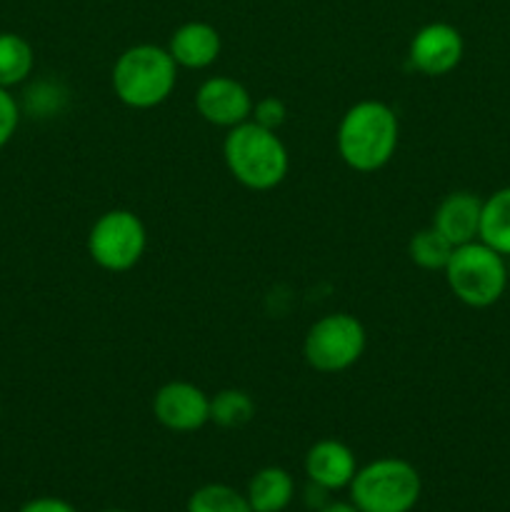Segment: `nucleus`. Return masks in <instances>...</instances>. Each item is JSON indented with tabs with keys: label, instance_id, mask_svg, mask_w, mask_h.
<instances>
[{
	"label": "nucleus",
	"instance_id": "obj_1",
	"mask_svg": "<svg viewBox=\"0 0 510 512\" xmlns=\"http://www.w3.org/2000/svg\"><path fill=\"white\" fill-rule=\"evenodd\" d=\"M398 115L383 100H360L340 118L338 153L355 173H375L393 160L398 150Z\"/></svg>",
	"mask_w": 510,
	"mask_h": 512
},
{
	"label": "nucleus",
	"instance_id": "obj_2",
	"mask_svg": "<svg viewBox=\"0 0 510 512\" xmlns=\"http://www.w3.org/2000/svg\"><path fill=\"white\" fill-rule=\"evenodd\" d=\"M223 160L243 188L258 193L278 188L290 168L288 148L278 133L255 120H245L228 130L223 140Z\"/></svg>",
	"mask_w": 510,
	"mask_h": 512
},
{
	"label": "nucleus",
	"instance_id": "obj_3",
	"mask_svg": "<svg viewBox=\"0 0 510 512\" xmlns=\"http://www.w3.org/2000/svg\"><path fill=\"white\" fill-rule=\"evenodd\" d=\"M115 98L133 110L163 105L178 83V65L168 48L153 43L130 45L118 55L110 73Z\"/></svg>",
	"mask_w": 510,
	"mask_h": 512
},
{
	"label": "nucleus",
	"instance_id": "obj_4",
	"mask_svg": "<svg viewBox=\"0 0 510 512\" xmlns=\"http://www.w3.org/2000/svg\"><path fill=\"white\" fill-rule=\"evenodd\" d=\"M350 503L360 512H410L423 493L415 465L403 458H378L350 480Z\"/></svg>",
	"mask_w": 510,
	"mask_h": 512
},
{
	"label": "nucleus",
	"instance_id": "obj_5",
	"mask_svg": "<svg viewBox=\"0 0 510 512\" xmlns=\"http://www.w3.org/2000/svg\"><path fill=\"white\" fill-rule=\"evenodd\" d=\"M443 273L450 293L470 308H490L508 288L505 258L480 240L458 245Z\"/></svg>",
	"mask_w": 510,
	"mask_h": 512
},
{
	"label": "nucleus",
	"instance_id": "obj_6",
	"mask_svg": "<svg viewBox=\"0 0 510 512\" xmlns=\"http://www.w3.org/2000/svg\"><path fill=\"white\" fill-rule=\"evenodd\" d=\"M368 335L355 315L330 313L310 325L303 340L305 363L318 373H343L365 353Z\"/></svg>",
	"mask_w": 510,
	"mask_h": 512
},
{
	"label": "nucleus",
	"instance_id": "obj_7",
	"mask_svg": "<svg viewBox=\"0 0 510 512\" xmlns=\"http://www.w3.org/2000/svg\"><path fill=\"white\" fill-rule=\"evenodd\" d=\"M148 230L133 210L115 208L100 215L88 233V255L108 273H128L143 260Z\"/></svg>",
	"mask_w": 510,
	"mask_h": 512
},
{
	"label": "nucleus",
	"instance_id": "obj_8",
	"mask_svg": "<svg viewBox=\"0 0 510 512\" xmlns=\"http://www.w3.org/2000/svg\"><path fill=\"white\" fill-rule=\"evenodd\" d=\"M153 415L165 430L195 433L210 423V398L188 380H170L155 390Z\"/></svg>",
	"mask_w": 510,
	"mask_h": 512
},
{
	"label": "nucleus",
	"instance_id": "obj_9",
	"mask_svg": "<svg viewBox=\"0 0 510 512\" xmlns=\"http://www.w3.org/2000/svg\"><path fill=\"white\" fill-rule=\"evenodd\" d=\"M465 53L463 35L450 23H428L413 35L408 60L418 73L428 78H443L453 73Z\"/></svg>",
	"mask_w": 510,
	"mask_h": 512
},
{
	"label": "nucleus",
	"instance_id": "obj_10",
	"mask_svg": "<svg viewBox=\"0 0 510 512\" xmlns=\"http://www.w3.org/2000/svg\"><path fill=\"white\" fill-rule=\"evenodd\" d=\"M195 108L200 118L218 128H235L253 115V95L243 83L228 75H213L203 80L195 93Z\"/></svg>",
	"mask_w": 510,
	"mask_h": 512
},
{
	"label": "nucleus",
	"instance_id": "obj_11",
	"mask_svg": "<svg viewBox=\"0 0 510 512\" xmlns=\"http://www.w3.org/2000/svg\"><path fill=\"white\" fill-rule=\"evenodd\" d=\"M358 473L355 453L340 440H318L305 455V475L313 485L323 490L348 488L350 480Z\"/></svg>",
	"mask_w": 510,
	"mask_h": 512
},
{
	"label": "nucleus",
	"instance_id": "obj_12",
	"mask_svg": "<svg viewBox=\"0 0 510 512\" xmlns=\"http://www.w3.org/2000/svg\"><path fill=\"white\" fill-rule=\"evenodd\" d=\"M480 213H483V200L468 190H458L440 200L433 215V228L458 248L478 240Z\"/></svg>",
	"mask_w": 510,
	"mask_h": 512
},
{
	"label": "nucleus",
	"instance_id": "obj_13",
	"mask_svg": "<svg viewBox=\"0 0 510 512\" xmlns=\"http://www.w3.org/2000/svg\"><path fill=\"white\" fill-rule=\"evenodd\" d=\"M220 48V33L210 23L203 20H190L180 28L173 30L168 40V53L173 55L178 68L188 70H205L218 60Z\"/></svg>",
	"mask_w": 510,
	"mask_h": 512
},
{
	"label": "nucleus",
	"instance_id": "obj_14",
	"mask_svg": "<svg viewBox=\"0 0 510 512\" xmlns=\"http://www.w3.org/2000/svg\"><path fill=\"white\" fill-rule=\"evenodd\" d=\"M293 495V478H290L288 470L275 468V465L258 470L250 478L248 490H245V498H248L253 512H283L293 503Z\"/></svg>",
	"mask_w": 510,
	"mask_h": 512
},
{
	"label": "nucleus",
	"instance_id": "obj_15",
	"mask_svg": "<svg viewBox=\"0 0 510 512\" xmlns=\"http://www.w3.org/2000/svg\"><path fill=\"white\" fill-rule=\"evenodd\" d=\"M478 240L503 258L510 255V185L495 190L488 200H483Z\"/></svg>",
	"mask_w": 510,
	"mask_h": 512
},
{
	"label": "nucleus",
	"instance_id": "obj_16",
	"mask_svg": "<svg viewBox=\"0 0 510 512\" xmlns=\"http://www.w3.org/2000/svg\"><path fill=\"white\" fill-rule=\"evenodd\" d=\"M33 45L18 33H0V88H15L33 73Z\"/></svg>",
	"mask_w": 510,
	"mask_h": 512
},
{
	"label": "nucleus",
	"instance_id": "obj_17",
	"mask_svg": "<svg viewBox=\"0 0 510 512\" xmlns=\"http://www.w3.org/2000/svg\"><path fill=\"white\" fill-rule=\"evenodd\" d=\"M255 418V400L245 390H220L215 398H210V423L218 428H243Z\"/></svg>",
	"mask_w": 510,
	"mask_h": 512
},
{
	"label": "nucleus",
	"instance_id": "obj_18",
	"mask_svg": "<svg viewBox=\"0 0 510 512\" xmlns=\"http://www.w3.org/2000/svg\"><path fill=\"white\" fill-rule=\"evenodd\" d=\"M453 250L455 245L445 235H440L433 225L418 230L408 240V258L423 270H445Z\"/></svg>",
	"mask_w": 510,
	"mask_h": 512
},
{
	"label": "nucleus",
	"instance_id": "obj_19",
	"mask_svg": "<svg viewBox=\"0 0 510 512\" xmlns=\"http://www.w3.org/2000/svg\"><path fill=\"white\" fill-rule=\"evenodd\" d=\"M185 512H253L245 493L223 483H210L188 498Z\"/></svg>",
	"mask_w": 510,
	"mask_h": 512
},
{
	"label": "nucleus",
	"instance_id": "obj_20",
	"mask_svg": "<svg viewBox=\"0 0 510 512\" xmlns=\"http://www.w3.org/2000/svg\"><path fill=\"white\" fill-rule=\"evenodd\" d=\"M285 118H288V108H285L283 100L275 98V95H268V98H260L258 103H253V115H250V120H255V123L263 125V128L278 133V128L285 123Z\"/></svg>",
	"mask_w": 510,
	"mask_h": 512
},
{
	"label": "nucleus",
	"instance_id": "obj_21",
	"mask_svg": "<svg viewBox=\"0 0 510 512\" xmlns=\"http://www.w3.org/2000/svg\"><path fill=\"white\" fill-rule=\"evenodd\" d=\"M20 123V105L8 88H0V150L13 140Z\"/></svg>",
	"mask_w": 510,
	"mask_h": 512
},
{
	"label": "nucleus",
	"instance_id": "obj_22",
	"mask_svg": "<svg viewBox=\"0 0 510 512\" xmlns=\"http://www.w3.org/2000/svg\"><path fill=\"white\" fill-rule=\"evenodd\" d=\"M18 512H78V510H75L68 500L50 498V495H45V498L28 500V503H25Z\"/></svg>",
	"mask_w": 510,
	"mask_h": 512
},
{
	"label": "nucleus",
	"instance_id": "obj_23",
	"mask_svg": "<svg viewBox=\"0 0 510 512\" xmlns=\"http://www.w3.org/2000/svg\"><path fill=\"white\" fill-rule=\"evenodd\" d=\"M318 512H360L353 503H325Z\"/></svg>",
	"mask_w": 510,
	"mask_h": 512
},
{
	"label": "nucleus",
	"instance_id": "obj_24",
	"mask_svg": "<svg viewBox=\"0 0 510 512\" xmlns=\"http://www.w3.org/2000/svg\"><path fill=\"white\" fill-rule=\"evenodd\" d=\"M103 512H128V510H103Z\"/></svg>",
	"mask_w": 510,
	"mask_h": 512
},
{
	"label": "nucleus",
	"instance_id": "obj_25",
	"mask_svg": "<svg viewBox=\"0 0 510 512\" xmlns=\"http://www.w3.org/2000/svg\"><path fill=\"white\" fill-rule=\"evenodd\" d=\"M0 415H3V403H0Z\"/></svg>",
	"mask_w": 510,
	"mask_h": 512
}]
</instances>
